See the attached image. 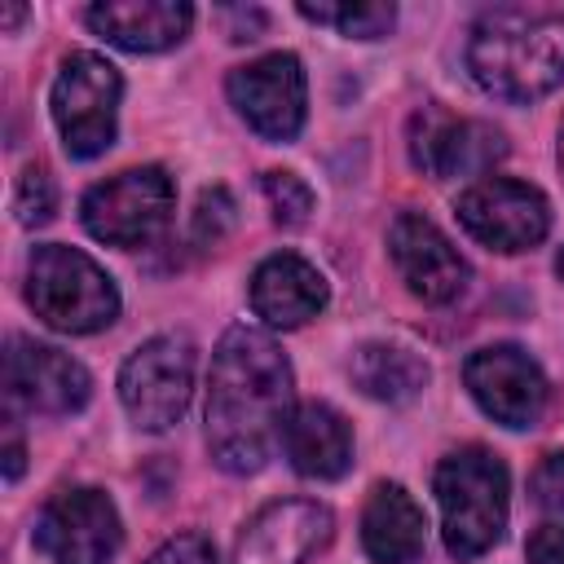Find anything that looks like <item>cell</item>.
Masks as SVG:
<instances>
[{"label": "cell", "instance_id": "obj_1", "mask_svg": "<svg viewBox=\"0 0 564 564\" xmlns=\"http://www.w3.org/2000/svg\"><path fill=\"white\" fill-rule=\"evenodd\" d=\"M291 361L273 335L256 326H229L212 357L207 379V449L234 471H260L282 441L291 414Z\"/></svg>", "mask_w": 564, "mask_h": 564}, {"label": "cell", "instance_id": "obj_2", "mask_svg": "<svg viewBox=\"0 0 564 564\" xmlns=\"http://www.w3.org/2000/svg\"><path fill=\"white\" fill-rule=\"evenodd\" d=\"M471 79L502 101H538L564 84V13L489 9L467 40Z\"/></svg>", "mask_w": 564, "mask_h": 564}, {"label": "cell", "instance_id": "obj_3", "mask_svg": "<svg viewBox=\"0 0 564 564\" xmlns=\"http://www.w3.org/2000/svg\"><path fill=\"white\" fill-rule=\"evenodd\" d=\"M432 489H436V507H441L445 551L454 560H476L502 538L511 476L494 449L463 445V449L445 454Z\"/></svg>", "mask_w": 564, "mask_h": 564}, {"label": "cell", "instance_id": "obj_4", "mask_svg": "<svg viewBox=\"0 0 564 564\" xmlns=\"http://www.w3.org/2000/svg\"><path fill=\"white\" fill-rule=\"evenodd\" d=\"M26 304L62 335H93L119 317V291L110 273L79 247L44 242L26 264Z\"/></svg>", "mask_w": 564, "mask_h": 564}, {"label": "cell", "instance_id": "obj_5", "mask_svg": "<svg viewBox=\"0 0 564 564\" xmlns=\"http://www.w3.org/2000/svg\"><path fill=\"white\" fill-rule=\"evenodd\" d=\"M119 97H123V79L101 53L79 48L62 62L48 106L70 159H97L115 145Z\"/></svg>", "mask_w": 564, "mask_h": 564}, {"label": "cell", "instance_id": "obj_6", "mask_svg": "<svg viewBox=\"0 0 564 564\" xmlns=\"http://www.w3.org/2000/svg\"><path fill=\"white\" fill-rule=\"evenodd\" d=\"M172 207H176L172 176L163 167L145 163V167H128V172H115L110 181L93 185L79 203V220L97 242L145 247L150 238L163 234V225L172 220Z\"/></svg>", "mask_w": 564, "mask_h": 564}, {"label": "cell", "instance_id": "obj_7", "mask_svg": "<svg viewBox=\"0 0 564 564\" xmlns=\"http://www.w3.org/2000/svg\"><path fill=\"white\" fill-rule=\"evenodd\" d=\"M194 392V344L185 335L145 339L119 370V401L128 419L145 432H167L181 423Z\"/></svg>", "mask_w": 564, "mask_h": 564}, {"label": "cell", "instance_id": "obj_8", "mask_svg": "<svg viewBox=\"0 0 564 564\" xmlns=\"http://www.w3.org/2000/svg\"><path fill=\"white\" fill-rule=\"evenodd\" d=\"M463 229L494 251H529L551 229V203L538 185L516 176H485L458 194Z\"/></svg>", "mask_w": 564, "mask_h": 564}, {"label": "cell", "instance_id": "obj_9", "mask_svg": "<svg viewBox=\"0 0 564 564\" xmlns=\"http://www.w3.org/2000/svg\"><path fill=\"white\" fill-rule=\"evenodd\" d=\"M119 542V511L93 485L53 494L35 520V546L48 555V564H110Z\"/></svg>", "mask_w": 564, "mask_h": 564}, {"label": "cell", "instance_id": "obj_10", "mask_svg": "<svg viewBox=\"0 0 564 564\" xmlns=\"http://www.w3.org/2000/svg\"><path fill=\"white\" fill-rule=\"evenodd\" d=\"M229 101L247 119V128L264 141H291L304 128L308 84L295 53H269L229 70Z\"/></svg>", "mask_w": 564, "mask_h": 564}, {"label": "cell", "instance_id": "obj_11", "mask_svg": "<svg viewBox=\"0 0 564 564\" xmlns=\"http://www.w3.org/2000/svg\"><path fill=\"white\" fill-rule=\"evenodd\" d=\"M463 383L476 405L502 427H533L546 410V375L516 344L476 348L463 366Z\"/></svg>", "mask_w": 564, "mask_h": 564}, {"label": "cell", "instance_id": "obj_12", "mask_svg": "<svg viewBox=\"0 0 564 564\" xmlns=\"http://www.w3.org/2000/svg\"><path fill=\"white\" fill-rule=\"evenodd\" d=\"M507 154V141L498 128L480 119H458L445 106L427 101L410 119V159L419 172L449 181V176H480Z\"/></svg>", "mask_w": 564, "mask_h": 564}, {"label": "cell", "instance_id": "obj_13", "mask_svg": "<svg viewBox=\"0 0 564 564\" xmlns=\"http://www.w3.org/2000/svg\"><path fill=\"white\" fill-rule=\"evenodd\" d=\"M4 392L31 414H75L88 405L93 379L70 352L18 335L4 352Z\"/></svg>", "mask_w": 564, "mask_h": 564}, {"label": "cell", "instance_id": "obj_14", "mask_svg": "<svg viewBox=\"0 0 564 564\" xmlns=\"http://www.w3.org/2000/svg\"><path fill=\"white\" fill-rule=\"evenodd\" d=\"M335 533V516L317 498H282L247 520L234 564H308Z\"/></svg>", "mask_w": 564, "mask_h": 564}, {"label": "cell", "instance_id": "obj_15", "mask_svg": "<svg viewBox=\"0 0 564 564\" xmlns=\"http://www.w3.org/2000/svg\"><path fill=\"white\" fill-rule=\"evenodd\" d=\"M388 251H392V264H397L401 282L423 304H454L471 282V269L458 256V247L419 212H401L392 220Z\"/></svg>", "mask_w": 564, "mask_h": 564}, {"label": "cell", "instance_id": "obj_16", "mask_svg": "<svg viewBox=\"0 0 564 564\" xmlns=\"http://www.w3.org/2000/svg\"><path fill=\"white\" fill-rule=\"evenodd\" d=\"M326 300H330L326 278L317 273V264H308L295 251H278V256L260 260L251 273V308H256V317H264L278 330L313 322L326 308Z\"/></svg>", "mask_w": 564, "mask_h": 564}, {"label": "cell", "instance_id": "obj_17", "mask_svg": "<svg viewBox=\"0 0 564 564\" xmlns=\"http://www.w3.org/2000/svg\"><path fill=\"white\" fill-rule=\"evenodd\" d=\"M84 22L115 48L159 53L185 40L194 9L185 0H101L84 13Z\"/></svg>", "mask_w": 564, "mask_h": 564}, {"label": "cell", "instance_id": "obj_18", "mask_svg": "<svg viewBox=\"0 0 564 564\" xmlns=\"http://www.w3.org/2000/svg\"><path fill=\"white\" fill-rule=\"evenodd\" d=\"M278 445L291 458V467L308 480H339L352 463V432H348L344 414L322 405V401L295 405L282 423Z\"/></svg>", "mask_w": 564, "mask_h": 564}, {"label": "cell", "instance_id": "obj_19", "mask_svg": "<svg viewBox=\"0 0 564 564\" xmlns=\"http://www.w3.org/2000/svg\"><path fill=\"white\" fill-rule=\"evenodd\" d=\"M361 546L375 564H414L427 546L423 507L401 485H375L361 511Z\"/></svg>", "mask_w": 564, "mask_h": 564}, {"label": "cell", "instance_id": "obj_20", "mask_svg": "<svg viewBox=\"0 0 564 564\" xmlns=\"http://www.w3.org/2000/svg\"><path fill=\"white\" fill-rule=\"evenodd\" d=\"M348 370H352V383H357L366 397L388 401V405L414 401V397L427 388V379H432L427 361H423L419 352L401 348V344H361V348L352 352V366H348Z\"/></svg>", "mask_w": 564, "mask_h": 564}, {"label": "cell", "instance_id": "obj_21", "mask_svg": "<svg viewBox=\"0 0 564 564\" xmlns=\"http://www.w3.org/2000/svg\"><path fill=\"white\" fill-rule=\"evenodd\" d=\"M300 18L335 26L339 35H352V40H379L392 31L397 9L392 4H300Z\"/></svg>", "mask_w": 564, "mask_h": 564}, {"label": "cell", "instance_id": "obj_22", "mask_svg": "<svg viewBox=\"0 0 564 564\" xmlns=\"http://www.w3.org/2000/svg\"><path fill=\"white\" fill-rule=\"evenodd\" d=\"M53 207H57V185H53L48 167H44V163L22 167L18 189H13V216H18V225L35 229V225L53 220Z\"/></svg>", "mask_w": 564, "mask_h": 564}, {"label": "cell", "instance_id": "obj_23", "mask_svg": "<svg viewBox=\"0 0 564 564\" xmlns=\"http://www.w3.org/2000/svg\"><path fill=\"white\" fill-rule=\"evenodd\" d=\"M260 189H264V198H269L278 225L295 229V225L308 220V212H313V189H308L295 172H278V167H273V172H264Z\"/></svg>", "mask_w": 564, "mask_h": 564}, {"label": "cell", "instance_id": "obj_24", "mask_svg": "<svg viewBox=\"0 0 564 564\" xmlns=\"http://www.w3.org/2000/svg\"><path fill=\"white\" fill-rule=\"evenodd\" d=\"M234 220H238V207H234V194H229L225 185H212V189L198 194V207H194V238H198L203 247L220 242V238L234 229Z\"/></svg>", "mask_w": 564, "mask_h": 564}, {"label": "cell", "instance_id": "obj_25", "mask_svg": "<svg viewBox=\"0 0 564 564\" xmlns=\"http://www.w3.org/2000/svg\"><path fill=\"white\" fill-rule=\"evenodd\" d=\"M529 489H533V502H538L542 511L564 516V449H555V454H546V458L538 463Z\"/></svg>", "mask_w": 564, "mask_h": 564}, {"label": "cell", "instance_id": "obj_26", "mask_svg": "<svg viewBox=\"0 0 564 564\" xmlns=\"http://www.w3.org/2000/svg\"><path fill=\"white\" fill-rule=\"evenodd\" d=\"M145 564H216V551H212L207 538H198V533H181V538L163 542Z\"/></svg>", "mask_w": 564, "mask_h": 564}, {"label": "cell", "instance_id": "obj_27", "mask_svg": "<svg viewBox=\"0 0 564 564\" xmlns=\"http://www.w3.org/2000/svg\"><path fill=\"white\" fill-rule=\"evenodd\" d=\"M216 18L225 22V35H229V40H260V31H264V22H269L264 9H256V4H251V9H247V4H229V9H220Z\"/></svg>", "mask_w": 564, "mask_h": 564}, {"label": "cell", "instance_id": "obj_28", "mask_svg": "<svg viewBox=\"0 0 564 564\" xmlns=\"http://www.w3.org/2000/svg\"><path fill=\"white\" fill-rule=\"evenodd\" d=\"M529 564H564V529L560 524H542L529 538Z\"/></svg>", "mask_w": 564, "mask_h": 564}, {"label": "cell", "instance_id": "obj_29", "mask_svg": "<svg viewBox=\"0 0 564 564\" xmlns=\"http://www.w3.org/2000/svg\"><path fill=\"white\" fill-rule=\"evenodd\" d=\"M4 476H9V480H18V476H22V445H18V441H9V445H4Z\"/></svg>", "mask_w": 564, "mask_h": 564}, {"label": "cell", "instance_id": "obj_30", "mask_svg": "<svg viewBox=\"0 0 564 564\" xmlns=\"http://www.w3.org/2000/svg\"><path fill=\"white\" fill-rule=\"evenodd\" d=\"M560 172H564V119H560Z\"/></svg>", "mask_w": 564, "mask_h": 564}, {"label": "cell", "instance_id": "obj_31", "mask_svg": "<svg viewBox=\"0 0 564 564\" xmlns=\"http://www.w3.org/2000/svg\"><path fill=\"white\" fill-rule=\"evenodd\" d=\"M555 269H560V278H564V247H560V256H555Z\"/></svg>", "mask_w": 564, "mask_h": 564}]
</instances>
